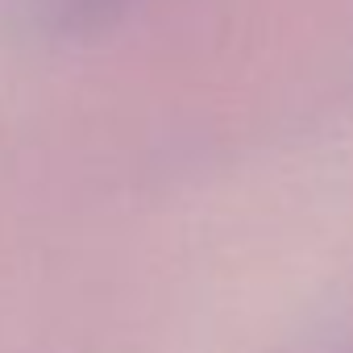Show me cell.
<instances>
[{
    "instance_id": "1",
    "label": "cell",
    "mask_w": 353,
    "mask_h": 353,
    "mask_svg": "<svg viewBox=\"0 0 353 353\" xmlns=\"http://www.w3.org/2000/svg\"><path fill=\"white\" fill-rule=\"evenodd\" d=\"M137 0H38L46 26L63 38H92L112 30Z\"/></svg>"
}]
</instances>
